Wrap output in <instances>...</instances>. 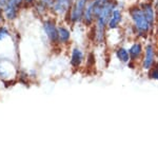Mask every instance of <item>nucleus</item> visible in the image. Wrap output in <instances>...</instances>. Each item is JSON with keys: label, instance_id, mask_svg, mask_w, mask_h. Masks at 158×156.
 I'll return each mask as SVG.
<instances>
[{"label": "nucleus", "instance_id": "obj_1", "mask_svg": "<svg viewBox=\"0 0 158 156\" xmlns=\"http://www.w3.org/2000/svg\"><path fill=\"white\" fill-rule=\"evenodd\" d=\"M130 16L131 19L133 20V23L135 27V30L139 33L140 35H144L151 30L150 27L149 22L147 21V18L143 14L142 9L138 6H134L132 7H130L129 10Z\"/></svg>", "mask_w": 158, "mask_h": 156}, {"label": "nucleus", "instance_id": "obj_2", "mask_svg": "<svg viewBox=\"0 0 158 156\" xmlns=\"http://www.w3.org/2000/svg\"><path fill=\"white\" fill-rule=\"evenodd\" d=\"M88 1L89 0H74L71 11L68 15V20L70 21V23L76 24L82 22L83 12H85Z\"/></svg>", "mask_w": 158, "mask_h": 156}, {"label": "nucleus", "instance_id": "obj_3", "mask_svg": "<svg viewBox=\"0 0 158 156\" xmlns=\"http://www.w3.org/2000/svg\"><path fill=\"white\" fill-rule=\"evenodd\" d=\"M42 29L45 36L48 37L49 41L52 44H57L58 41V25L56 23L55 19L47 18L42 21Z\"/></svg>", "mask_w": 158, "mask_h": 156}, {"label": "nucleus", "instance_id": "obj_4", "mask_svg": "<svg viewBox=\"0 0 158 156\" xmlns=\"http://www.w3.org/2000/svg\"><path fill=\"white\" fill-rule=\"evenodd\" d=\"M74 0H54L53 6L51 7V13L56 16H67L71 11Z\"/></svg>", "mask_w": 158, "mask_h": 156}, {"label": "nucleus", "instance_id": "obj_5", "mask_svg": "<svg viewBox=\"0 0 158 156\" xmlns=\"http://www.w3.org/2000/svg\"><path fill=\"white\" fill-rule=\"evenodd\" d=\"M21 7L17 3L16 0H9L7 4L3 7V16L6 21H14L18 17Z\"/></svg>", "mask_w": 158, "mask_h": 156}, {"label": "nucleus", "instance_id": "obj_6", "mask_svg": "<svg viewBox=\"0 0 158 156\" xmlns=\"http://www.w3.org/2000/svg\"><path fill=\"white\" fill-rule=\"evenodd\" d=\"M95 12H94V0H89L85 6V12H83L82 22L86 27H91L95 23Z\"/></svg>", "mask_w": 158, "mask_h": 156}, {"label": "nucleus", "instance_id": "obj_7", "mask_svg": "<svg viewBox=\"0 0 158 156\" xmlns=\"http://www.w3.org/2000/svg\"><path fill=\"white\" fill-rule=\"evenodd\" d=\"M154 58H155V52L153 44L149 43L146 48V52H144V58L143 62H142V68L144 70H150L154 65Z\"/></svg>", "mask_w": 158, "mask_h": 156}, {"label": "nucleus", "instance_id": "obj_8", "mask_svg": "<svg viewBox=\"0 0 158 156\" xmlns=\"http://www.w3.org/2000/svg\"><path fill=\"white\" fill-rule=\"evenodd\" d=\"M140 7L142 9V11H143V14L144 16H146L147 18V21L149 22L150 24V27L153 29V25L155 23V14H156V12H155V7L152 6L151 3H142Z\"/></svg>", "mask_w": 158, "mask_h": 156}, {"label": "nucleus", "instance_id": "obj_9", "mask_svg": "<svg viewBox=\"0 0 158 156\" xmlns=\"http://www.w3.org/2000/svg\"><path fill=\"white\" fill-rule=\"evenodd\" d=\"M85 59V53L79 48H74L71 52V65L74 68H79Z\"/></svg>", "mask_w": 158, "mask_h": 156}, {"label": "nucleus", "instance_id": "obj_10", "mask_svg": "<svg viewBox=\"0 0 158 156\" xmlns=\"http://www.w3.org/2000/svg\"><path fill=\"white\" fill-rule=\"evenodd\" d=\"M122 20V14L121 12L119 11L118 9H114L113 12H112V15L111 17H110L109 19V22H108V25H106V27H108L109 30H115L118 27V25L120 24Z\"/></svg>", "mask_w": 158, "mask_h": 156}, {"label": "nucleus", "instance_id": "obj_11", "mask_svg": "<svg viewBox=\"0 0 158 156\" xmlns=\"http://www.w3.org/2000/svg\"><path fill=\"white\" fill-rule=\"evenodd\" d=\"M71 40V32L64 25H58V41L62 44H67Z\"/></svg>", "mask_w": 158, "mask_h": 156}, {"label": "nucleus", "instance_id": "obj_12", "mask_svg": "<svg viewBox=\"0 0 158 156\" xmlns=\"http://www.w3.org/2000/svg\"><path fill=\"white\" fill-rule=\"evenodd\" d=\"M106 27L95 23V27H94V40H95L96 43L101 44L104 41V39H106Z\"/></svg>", "mask_w": 158, "mask_h": 156}, {"label": "nucleus", "instance_id": "obj_13", "mask_svg": "<svg viewBox=\"0 0 158 156\" xmlns=\"http://www.w3.org/2000/svg\"><path fill=\"white\" fill-rule=\"evenodd\" d=\"M129 53H130V58H131L132 60H137L138 58L141 57L142 44L140 42L133 43V44H132V47L130 48Z\"/></svg>", "mask_w": 158, "mask_h": 156}, {"label": "nucleus", "instance_id": "obj_14", "mask_svg": "<svg viewBox=\"0 0 158 156\" xmlns=\"http://www.w3.org/2000/svg\"><path fill=\"white\" fill-rule=\"evenodd\" d=\"M116 56H117V58H118V59L120 60L122 63H128L129 60L131 59V58H130L129 51L127 50V48H122V47L118 48L116 50Z\"/></svg>", "mask_w": 158, "mask_h": 156}, {"label": "nucleus", "instance_id": "obj_15", "mask_svg": "<svg viewBox=\"0 0 158 156\" xmlns=\"http://www.w3.org/2000/svg\"><path fill=\"white\" fill-rule=\"evenodd\" d=\"M32 7L34 9V12L36 13L39 17L45 16V15H48V12H50V10L48 9L47 6H44L43 4H41L40 2H38V1L35 2L34 6H33Z\"/></svg>", "mask_w": 158, "mask_h": 156}, {"label": "nucleus", "instance_id": "obj_16", "mask_svg": "<svg viewBox=\"0 0 158 156\" xmlns=\"http://www.w3.org/2000/svg\"><path fill=\"white\" fill-rule=\"evenodd\" d=\"M149 78L153 79V80H157L158 81V65H157V63H154L152 68L150 69Z\"/></svg>", "mask_w": 158, "mask_h": 156}, {"label": "nucleus", "instance_id": "obj_17", "mask_svg": "<svg viewBox=\"0 0 158 156\" xmlns=\"http://www.w3.org/2000/svg\"><path fill=\"white\" fill-rule=\"evenodd\" d=\"M10 36V30L6 25L0 24V41Z\"/></svg>", "mask_w": 158, "mask_h": 156}, {"label": "nucleus", "instance_id": "obj_18", "mask_svg": "<svg viewBox=\"0 0 158 156\" xmlns=\"http://www.w3.org/2000/svg\"><path fill=\"white\" fill-rule=\"evenodd\" d=\"M37 1L43 4L44 6H47L50 11H51V7L53 6V3H54V0H37Z\"/></svg>", "mask_w": 158, "mask_h": 156}, {"label": "nucleus", "instance_id": "obj_19", "mask_svg": "<svg viewBox=\"0 0 158 156\" xmlns=\"http://www.w3.org/2000/svg\"><path fill=\"white\" fill-rule=\"evenodd\" d=\"M36 1H37V0H25L24 7H29V6L32 7L33 6H34V3H35Z\"/></svg>", "mask_w": 158, "mask_h": 156}, {"label": "nucleus", "instance_id": "obj_20", "mask_svg": "<svg viewBox=\"0 0 158 156\" xmlns=\"http://www.w3.org/2000/svg\"><path fill=\"white\" fill-rule=\"evenodd\" d=\"M4 16H3V10H2V7L0 6V24H2L4 22Z\"/></svg>", "mask_w": 158, "mask_h": 156}, {"label": "nucleus", "instance_id": "obj_21", "mask_svg": "<svg viewBox=\"0 0 158 156\" xmlns=\"http://www.w3.org/2000/svg\"><path fill=\"white\" fill-rule=\"evenodd\" d=\"M7 2H9V0H0V6L2 7V10L7 4Z\"/></svg>", "mask_w": 158, "mask_h": 156}, {"label": "nucleus", "instance_id": "obj_22", "mask_svg": "<svg viewBox=\"0 0 158 156\" xmlns=\"http://www.w3.org/2000/svg\"><path fill=\"white\" fill-rule=\"evenodd\" d=\"M16 1H17V3L19 4V6L21 7V9H22V7H24V4H25V0H16Z\"/></svg>", "mask_w": 158, "mask_h": 156}, {"label": "nucleus", "instance_id": "obj_23", "mask_svg": "<svg viewBox=\"0 0 158 156\" xmlns=\"http://www.w3.org/2000/svg\"><path fill=\"white\" fill-rule=\"evenodd\" d=\"M155 12H156V14L158 15V0L156 1V4H155Z\"/></svg>", "mask_w": 158, "mask_h": 156}]
</instances>
